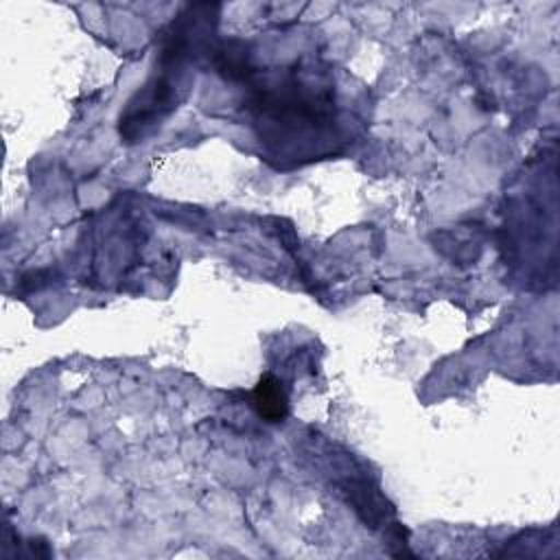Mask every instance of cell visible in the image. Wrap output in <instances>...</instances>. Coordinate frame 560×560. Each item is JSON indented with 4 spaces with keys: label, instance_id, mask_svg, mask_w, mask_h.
<instances>
[{
    "label": "cell",
    "instance_id": "1",
    "mask_svg": "<svg viewBox=\"0 0 560 560\" xmlns=\"http://www.w3.org/2000/svg\"><path fill=\"white\" fill-rule=\"evenodd\" d=\"M258 136L269 142H298L322 136L335 120L330 94L295 77L260 88L254 101Z\"/></svg>",
    "mask_w": 560,
    "mask_h": 560
},
{
    "label": "cell",
    "instance_id": "2",
    "mask_svg": "<svg viewBox=\"0 0 560 560\" xmlns=\"http://www.w3.org/2000/svg\"><path fill=\"white\" fill-rule=\"evenodd\" d=\"M254 407L258 411L260 418H265L267 422H282L287 411H289V398L287 392L282 387V383L271 376L265 374L256 389H254Z\"/></svg>",
    "mask_w": 560,
    "mask_h": 560
}]
</instances>
